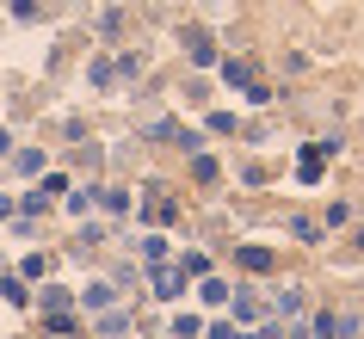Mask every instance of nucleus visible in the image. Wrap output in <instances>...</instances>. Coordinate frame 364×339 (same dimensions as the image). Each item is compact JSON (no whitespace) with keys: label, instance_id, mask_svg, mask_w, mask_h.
Instances as JSON below:
<instances>
[{"label":"nucleus","instance_id":"obj_1","mask_svg":"<svg viewBox=\"0 0 364 339\" xmlns=\"http://www.w3.org/2000/svg\"><path fill=\"white\" fill-rule=\"evenodd\" d=\"M241 259H247L253 271H266V265H272V253H266V247H241Z\"/></svg>","mask_w":364,"mask_h":339}]
</instances>
